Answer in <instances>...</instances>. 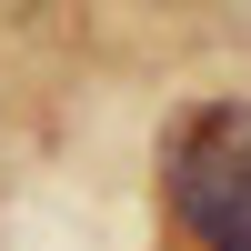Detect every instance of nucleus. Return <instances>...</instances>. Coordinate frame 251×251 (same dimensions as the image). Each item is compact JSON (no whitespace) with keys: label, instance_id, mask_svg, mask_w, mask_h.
<instances>
[{"label":"nucleus","instance_id":"1","mask_svg":"<svg viewBox=\"0 0 251 251\" xmlns=\"http://www.w3.org/2000/svg\"><path fill=\"white\" fill-rule=\"evenodd\" d=\"M171 211L201 251H251V100H221L171 151Z\"/></svg>","mask_w":251,"mask_h":251}]
</instances>
